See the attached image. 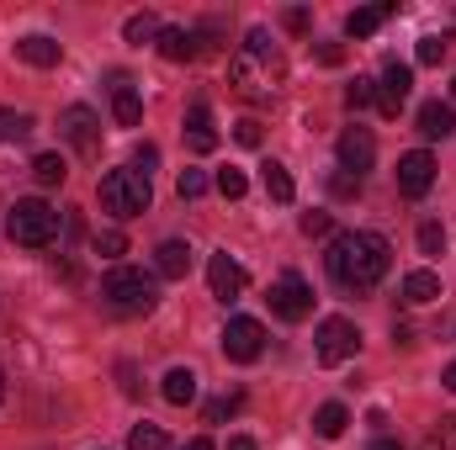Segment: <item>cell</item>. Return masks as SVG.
<instances>
[{
    "label": "cell",
    "mask_w": 456,
    "mask_h": 450,
    "mask_svg": "<svg viewBox=\"0 0 456 450\" xmlns=\"http://www.w3.org/2000/svg\"><path fill=\"white\" fill-rule=\"evenodd\" d=\"M154 270H159L165 281H186V276H191V244H186V238H165V244L154 249Z\"/></svg>",
    "instance_id": "cell-14"
},
{
    "label": "cell",
    "mask_w": 456,
    "mask_h": 450,
    "mask_svg": "<svg viewBox=\"0 0 456 450\" xmlns=\"http://www.w3.org/2000/svg\"><path fill=\"white\" fill-rule=\"evenodd\" d=\"M446 59V37H419V64H441Z\"/></svg>",
    "instance_id": "cell-38"
},
{
    "label": "cell",
    "mask_w": 456,
    "mask_h": 450,
    "mask_svg": "<svg viewBox=\"0 0 456 450\" xmlns=\"http://www.w3.org/2000/svg\"><path fill=\"white\" fill-rule=\"evenodd\" d=\"M208 186H213V181H208L202 170H181V181H175V191H181V202H197V197H202Z\"/></svg>",
    "instance_id": "cell-32"
},
{
    "label": "cell",
    "mask_w": 456,
    "mask_h": 450,
    "mask_svg": "<svg viewBox=\"0 0 456 450\" xmlns=\"http://www.w3.org/2000/svg\"><path fill=\"white\" fill-rule=\"evenodd\" d=\"M228 85H233V96L249 101V107L271 101V96L287 85V59H281V48L271 43L265 27H255V32L239 43V53L228 59Z\"/></svg>",
    "instance_id": "cell-1"
},
{
    "label": "cell",
    "mask_w": 456,
    "mask_h": 450,
    "mask_svg": "<svg viewBox=\"0 0 456 450\" xmlns=\"http://www.w3.org/2000/svg\"><path fill=\"white\" fill-rule=\"evenodd\" d=\"M159 32H165V27H159V16H154V11H138V16H127V21H122V37H127L133 48H143V43H154V48H159Z\"/></svg>",
    "instance_id": "cell-22"
},
{
    "label": "cell",
    "mask_w": 456,
    "mask_h": 450,
    "mask_svg": "<svg viewBox=\"0 0 456 450\" xmlns=\"http://www.w3.org/2000/svg\"><path fill=\"white\" fill-rule=\"evenodd\" d=\"M181 450H218V446H213L208 435H197V440H186V446H181Z\"/></svg>",
    "instance_id": "cell-45"
},
{
    "label": "cell",
    "mask_w": 456,
    "mask_h": 450,
    "mask_svg": "<svg viewBox=\"0 0 456 450\" xmlns=\"http://www.w3.org/2000/svg\"><path fill=\"white\" fill-rule=\"evenodd\" d=\"M324 265H330V276H335V286H340V292L366 297V292L387 276L393 249H387V238H382V233H335V244H330Z\"/></svg>",
    "instance_id": "cell-2"
},
{
    "label": "cell",
    "mask_w": 456,
    "mask_h": 450,
    "mask_svg": "<svg viewBox=\"0 0 456 450\" xmlns=\"http://www.w3.org/2000/svg\"><path fill=\"white\" fill-rule=\"evenodd\" d=\"M330 228H335V218H330V213H303V233H308V238H324Z\"/></svg>",
    "instance_id": "cell-39"
},
{
    "label": "cell",
    "mask_w": 456,
    "mask_h": 450,
    "mask_svg": "<svg viewBox=\"0 0 456 450\" xmlns=\"http://www.w3.org/2000/svg\"><path fill=\"white\" fill-rule=\"evenodd\" d=\"M0 398H5V371H0Z\"/></svg>",
    "instance_id": "cell-47"
},
{
    "label": "cell",
    "mask_w": 456,
    "mask_h": 450,
    "mask_svg": "<svg viewBox=\"0 0 456 450\" xmlns=\"http://www.w3.org/2000/svg\"><path fill=\"white\" fill-rule=\"evenodd\" d=\"M5 233H11V244H21V249H48V244L59 238V213H53L48 202H37V197H21V202L5 213Z\"/></svg>",
    "instance_id": "cell-5"
},
{
    "label": "cell",
    "mask_w": 456,
    "mask_h": 450,
    "mask_svg": "<svg viewBox=\"0 0 456 450\" xmlns=\"http://www.w3.org/2000/svg\"><path fill=\"white\" fill-rule=\"evenodd\" d=\"M281 27H287V32H308V11H303V5H292V11L281 16Z\"/></svg>",
    "instance_id": "cell-40"
},
{
    "label": "cell",
    "mask_w": 456,
    "mask_h": 450,
    "mask_svg": "<svg viewBox=\"0 0 456 450\" xmlns=\"http://www.w3.org/2000/svg\"><path fill=\"white\" fill-rule=\"evenodd\" d=\"M271 313L287 318V324H303V318L314 313V286H308L297 270H281L276 286H271Z\"/></svg>",
    "instance_id": "cell-6"
},
{
    "label": "cell",
    "mask_w": 456,
    "mask_h": 450,
    "mask_svg": "<svg viewBox=\"0 0 456 450\" xmlns=\"http://www.w3.org/2000/svg\"><path fill=\"white\" fill-rule=\"evenodd\" d=\"M419 133H425V138H452L456 133V107L452 101H425V107H419Z\"/></svg>",
    "instance_id": "cell-19"
},
{
    "label": "cell",
    "mask_w": 456,
    "mask_h": 450,
    "mask_svg": "<svg viewBox=\"0 0 456 450\" xmlns=\"http://www.w3.org/2000/svg\"><path fill=\"white\" fill-rule=\"evenodd\" d=\"M197 398V371H186V366H175V371H165V403H175V408H186Z\"/></svg>",
    "instance_id": "cell-23"
},
{
    "label": "cell",
    "mask_w": 456,
    "mask_h": 450,
    "mask_svg": "<svg viewBox=\"0 0 456 450\" xmlns=\"http://www.w3.org/2000/svg\"><path fill=\"white\" fill-rule=\"evenodd\" d=\"M228 450H260V446H255L249 435H233V440H228Z\"/></svg>",
    "instance_id": "cell-44"
},
{
    "label": "cell",
    "mask_w": 456,
    "mask_h": 450,
    "mask_svg": "<svg viewBox=\"0 0 456 450\" xmlns=\"http://www.w3.org/2000/svg\"><path fill=\"white\" fill-rule=\"evenodd\" d=\"M441 382H446V387H452V392H456V360H452V366H446V376H441Z\"/></svg>",
    "instance_id": "cell-46"
},
{
    "label": "cell",
    "mask_w": 456,
    "mask_h": 450,
    "mask_svg": "<svg viewBox=\"0 0 456 450\" xmlns=\"http://www.w3.org/2000/svg\"><path fill=\"white\" fill-rule=\"evenodd\" d=\"M409 91H414V69H409V64H398V59H387V64H382V80H377V107H382V117L403 112Z\"/></svg>",
    "instance_id": "cell-10"
},
{
    "label": "cell",
    "mask_w": 456,
    "mask_h": 450,
    "mask_svg": "<svg viewBox=\"0 0 456 450\" xmlns=\"http://www.w3.org/2000/svg\"><path fill=\"white\" fill-rule=\"evenodd\" d=\"M59 133H64V143H69L75 154H86V159L102 154V117L91 112V107H80V101L64 107V112H59Z\"/></svg>",
    "instance_id": "cell-7"
},
{
    "label": "cell",
    "mask_w": 456,
    "mask_h": 450,
    "mask_svg": "<svg viewBox=\"0 0 456 450\" xmlns=\"http://www.w3.org/2000/svg\"><path fill=\"white\" fill-rule=\"evenodd\" d=\"M102 302H107L112 313H122V318H143V313H154V302H159V286H154V276L117 265L112 276L102 281Z\"/></svg>",
    "instance_id": "cell-4"
},
{
    "label": "cell",
    "mask_w": 456,
    "mask_h": 450,
    "mask_svg": "<svg viewBox=\"0 0 456 450\" xmlns=\"http://www.w3.org/2000/svg\"><path fill=\"white\" fill-rule=\"evenodd\" d=\"M436 186V159L425 154V149H409L403 159H398V191L403 197H425Z\"/></svg>",
    "instance_id": "cell-12"
},
{
    "label": "cell",
    "mask_w": 456,
    "mask_h": 450,
    "mask_svg": "<svg viewBox=\"0 0 456 450\" xmlns=\"http://www.w3.org/2000/svg\"><path fill=\"white\" fill-rule=\"evenodd\" d=\"M154 165H159V149H149V143H143V149H138V159H133V170H143V175H149Z\"/></svg>",
    "instance_id": "cell-42"
},
{
    "label": "cell",
    "mask_w": 456,
    "mask_h": 450,
    "mask_svg": "<svg viewBox=\"0 0 456 450\" xmlns=\"http://www.w3.org/2000/svg\"><path fill=\"white\" fill-rule=\"evenodd\" d=\"M419 450H456V419H441V424L419 440Z\"/></svg>",
    "instance_id": "cell-30"
},
{
    "label": "cell",
    "mask_w": 456,
    "mask_h": 450,
    "mask_svg": "<svg viewBox=\"0 0 456 450\" xmlns=\"http://www.w3.org/2000/svg\"><path fill=\"white\" fill-rule=\"evenodd\" d=\"M446 249V228L441 223H419V254H441Z\"/></svg>",
    "instance_id": "cell-34"
},
{
    "label": "cell",
    "mask_w": 456,
    "mask_h": 450,
    "mask_svg": "<svg viewBox=\"0 0 456 450\" xmlns=\"http://www.w3.org/2000/svg\"><path fill=\"white\" fill-rule=\"evenodd\" d=\"M112 117L122 127H138V117H143V96L127 75H112Z\"/></svg>",
    "instance_id": "cell-15"
},
{
    "label": "cell",
    "mask_w": 456,
    "mask_h": 450,
    "mask_svg": "<svg viewBox=\"0 0 456 450\" xmlns=\"http://www.w3.org/2000/svg\"><path fill=\"white\" fill-rule=\"evenodd\" d=\"M452 96H456V80H452Z\"/></svg>",
    "instance_id": "cell-48"
},
{
    "label": "cell",
    "mask_w": 456,
    "mask_h": 450,
    "mask_svg": "<svg viewBox=\"0 0 456 450\" xmlns=\"http://www.w3.org/2000/svg\"><path fill=\"white\" fill-rule=\"evenodd\" d=\"M239 403H244V392H228V398H213V403H208V424H218V419H228V414H239Z\"/></svg>",
    "instance_id": "cell-35"
},
{
    "label": "cell",
    "mask_w": 456,
    "mask_h": 450,
    "mask_svg": "<svg viewBox=\"0 0 456 450\" xmlns=\"http://www.w3.org/2000/svg\"><path fill=\"white\" fill-rule=\"evenodd\" d=\"M233 143H244V149H260V122H255V117L233 122Z\"/></svg>",
    "instance_id": "cell-36"
},
{
    "label": "cell",
    "mask_w": 456,
    "mask_h": 450,
    "mask_svg": "<svg viewBox=\"0 0 456 450\" xmlns=\"http://www.w3.org/2000/svg\"><path fill=\"white\" fill-rule=\"evenodd\" d=\"M330 191H335L340 202H350V197H361V181H355V175H345V170H335V175H330Z\"/></svg>",
    "instance_id": "cell-37"
},
{
    "label": "cell",
    "mask_w": 456,
    "mask_h": 450,
    "mask_svg": "<svg viewBox=\"0 0 456 450\" xmlns=\"http://www.w3.org/2000/svg\"><path fill=\"white\" fill-rule=\"evenodd\" d=\"M91 249H96L102 260H117V254H127V233H117V228H96V233H91Z\"/></svg>",
    "instance_id": "cell-28"
},
{
    "label": "cell",
    "mask_w": 456,
    "mask_h": 450,
    "mask_svg": "<svg viewBox=\"0 0 456 450\" xmlns=\"http://www.w3.org/2000/svg\"><path fill=\"white\" fill-rule=\"evenodd\" d=\"M16 59H21V64H32V69H53V64L64 59V48H59L53 37L32 32V37H21V43H16Z\"/></svg>",
    "instance_id": "cell-17"
},
{
    "label": "cell",
    "mask_w": 456,
    "mask_h": 450,
    "mask_svg": "<svg viewBox=\"0 0 456 450\" xmlns=\"http://www.w3.org/2000/svg\"><path fill=\"white\" fill-rule=\"evenodd\" d=\"M393 11H398V0H387V5H361V11H350V16H345V32H350V37H371Z\"/></svg>",
    "instance_id": "cell-20"
},
{
    "label": "cell",
    "mask_w": 456,
    "mask_h": 450,
    "mask_svg": "<svg viewBox=\"0 0 456 450\" xmlns=\"http://www.w3.org/2000/svg\"><path fill=\"white\" fill-rule=\"evenodd\" d=\"M159 53H165L170 64H186V59H197V53H202V43H197V27H165V32H159Z\"/></svg>",
    "instance_id": "cell-16"
},
{
    "label": "cell",
    "mask_w": 456,
    "mask_h": 450,
    "mask_svg": "<svg viewBox=\"0 0 456 450\" xmlns=\"http://www.w3.org/2000/svg\"><path fill=\"white\" fill-rule=\"evenodd\" d=\"M186 138H191V149H197V154H213V149H218V127H213L208 101H197V107L186 112Z\"/></svg>",
    "instance_id": "cell-18"
},
{
    "label": "cell",
    "mask_w": 456,
    "mask_h": 450,
    "mask_svg": "<svg viewBox=\"0 0 456 450\" xmlns=\"http://www.w3.org/2000/svg\"><path fill=\"white\" fill-rule=\"evenodd\" d=\"M32 112H11V107H0V143H21V138H32Z\"/></svg>",
    "instance_id": "cell-27"
},
{
    "label": "cell",
    "mask_w": 456,
    "mask_h": 450,
    "mask_svg": "<svg viewBox=\"0 0 456 450\" xmlns=\"http://www.w3.org/2000/svg\"><path fill=\"white\" fill-rule=\"evenodd\" d=\"M345 424H350V414H345V403H324L319 414H314V430H319V440H340Z\"/></svg>",
    "instance_id": "cell-25"
},
{
    "label": "cell",
    "mask_w": 456,
    "mask_h": 450,
    "mask_svg": "<svg viewBox=\"0 0 456 450\" xmlns=\"http://www.w3.org/2000/svg\"><path fill=\"white\" fill-rule=\"evenodd\" d=\"M355 344H361V329L350 318H324L319 324V360L324 366H345L355 355Z\"/></svg>",
    "instance_id": "cell-9"
},
{
    "label": "cell",
    "mask_w": 456,
    "mask_h": 450,
    "mask_svg": "<svg viewBox=\"0 0 456 450\" xmlns=\"http://www.w3.org/2000/svg\"><path fill=\"white\" fill-rule=\"evenodd\" d=\"M319 64H330V69L345 64V48H340V43H319Z\"/></svg>",
    "instance_id": "cell-41"
},
{
    "label": "cell",
    "mask_w": 456,
    "mask_h": 450,
    "mask_svg": "<svg viewBox=\"0 0 456 450\" xmlns=\"http://www.w3.org/2000/svg\"><path fill=\"white\" fill-rule=\"evenodd\" d=\"M335 149H340V170H345V175H355V181L377 165V138H371L366 127H345Z\"/></svg>",
    "instance_id": "cell-11"
},
{
    "label": "cell",
    "mask_w": 456,
    "mask_h": 450,
    "mask_svg": "<svg viewBox=\"0 0 456 450\" xmlns=\"http://www.w3.org/2000/svg\"><path fill=\"white\" fill-rule=\"evenodd\" d=\"M213 186L224 191L228 202H239V197L249 191V181H244V170H233V165H228V170H218V181H213Z\"/></svg>",
    "instance_id": "cell-31"
},
{
    "label": "cell",
    "mask_w": 456,
    "mask_h": 450,
    "mask_svg": "<svg viewBox=\"0 0 456 450\" xmlns=\"http://www.w3.org/2000/svg\"><path fill=\"white\" fill-rule=\"evenodd\" d=\"M127 450H170V440H165L159 424H138V430L127 435Z\"/></svg>",
    "instance_id": "cell-29"
},
{
    "label": "cell",
    "mask_w": 456,
    "mask_h": 450,
    "mask_svg": "<svg viewBox=\"0 0 456 450\" xmlns=\"http://www.w3.org/2000/svg\"><path fill=\"white\" fill-rule=\"evenodd\" d=\"M441 297V276L436 270H409L403 276V302L409 308H425V302H436Z\"/></svg>",
    "instance_id": "cell-21"
},
{
    "label": "cell",
    "mask_w": 456,
    "mask_h": 450,
    "mask_svg": "<svg viewBox=\"0 0 456 450\" xmlns=\"http://www.w3.org/2000/svg\"><path fill=\"white\" fill-rule=\"evenodd\" d=\"M366 450H403V446H398L393 435H377V440H371V446H366Z\"/></svg>",
    "instance_id": "cell-43"
},
{
    "label": "cell",
    "mask_w": 456,
    "mask_h": 450,
    "mask_svg": "<svg viewBox=\"0 0 456 450\" xmlns=\"http://www.w3.org/2000/svg\"><path fill=\"white\" fill-rule=\"evenodd\" d=\"M208 286H213L218 302H239V292H244V270H239V260H233L228 249L208 260Z\"/></svg>",
    "instance_id": "cell-13"
},
{
    "label": "cell",
    "mask_w": 456,
    "mask_h": 450,
    "mask_svg": "<svg viewBox=\"0 0 456 450\" xmlns=\"http://www.w3.org/2000/svg\"><path fill=\"white\" fill-rule=\"evenodd\" d=\"M96 197H102V213H112L117 223H127V218L149 213L154 186H149V175H143V170H133V165H127V170H107V175H102Z\"/></svg>",
    "instance_id": "cell-3"
},
{
    "label": "cell",
    "mask_w": 456,
    "mask_h": 450,
    "mask_svg": "<svg viewBox=\"0 0 456 450\" xmlns=\"http://www.w3.org/2000/svg\"><path fill=\"white\" fill-rule=\"evenodd\" d=\"M260 350H265V324H260V318H228V329H224L228 360L249 366V360H260Z\"/></svg>",
    "instance_id": "cell-8"
},
{
    "label": "cell",
    "mask_w": 456,
    "mask_h": 450,
    "mask_svg": "<svg viewBox=\"0 0 456 450\" xmlns=\"http://www.w3.org/2000/svg\"><path fill=\"white\" fill-rule=\"evenodd\" d=\"M260 181H265V197H271V202H292V197H297V186H292L287 165H276V159H271V165H260Z\"/></svg>",
    "instance_id": "cell-24"
},
{
    "label": "cell",
    "mask_w": 456,
    "mask_h": 450,
    "mask_svg": "<svg viewBox=\"0 0 456 450\" xmlns=\"http://www.w3.org/2000/svg\"><path fill=\"white\" fill-rule=\"evenodd\" d=\"M32 175H37V186H64L69 181V165H64V154H37L32 159Z\"/></svg>",
    "instance_id": "cell-26"
},
{
    "label": "cell",
    "mask_w": 456,
    "mask_h": 450,
    "mask_svg": "<svg viewBox=\"0 0 456 450\" xmlns=\"http://www.w3.org/2000/svg\"><path fill=\"white\" fill-rule=\"evenodd\" d=\"M371 101H377V85H371V80L345 85V107H350V112H361V107H371Z\"/></svg>",
    "instance_id": "cell-33"
}]
</instances>
